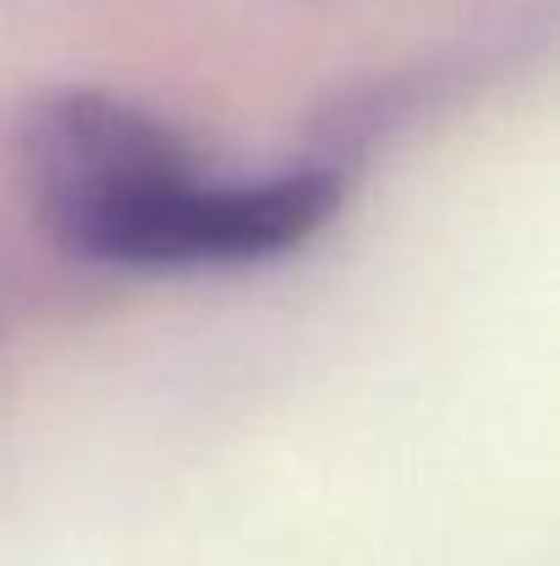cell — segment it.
<instances>
[{
	"instance_id": "cell-1",
	"label": "cell",
	"mask_w": 560,
	"mask_h": 566,
	"mask_svg": "<svg viewBox=\"0 0 560 566\" xmlns=\"http://www.w3.org/2000/svg\"><path fill=\"white\" fill-rule=\"evenodd\" d=\"M28 166L66 248L144 270L270 259L336 209L330 177L314 171L203 182L155 116L105 94L44 99L28 122Z\"/></svg>"
}]
</instances>
